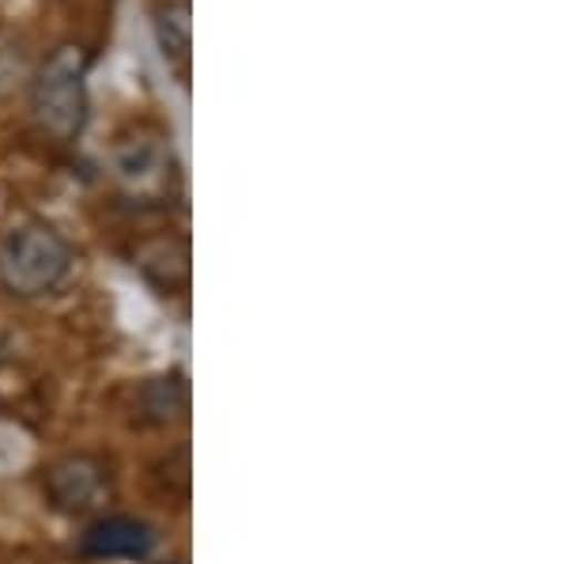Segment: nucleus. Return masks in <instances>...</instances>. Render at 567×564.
Segmentation results:
<instances>
[{
  "label": "nucleus",
  "mask_w": 567,
  "mask_h": 564,
  "mask_svg": "<svg viewBox=\"0 0 567 564\" xmlns=\"http://www.w3.org/2000/svg\"><path fill=\"white\" fill-rule=\"evenodd\" d=\"M72 262L76 254L58 227L20 224L0 239V288L16 299H39L69 277Z\"/></svg>",
  "instance_id": "nucleus-1"
},
{
  "label": "nucleus",
  "mask_w": 567,
  "mask_h": 564,
  "mask_svg": "<svg viewBox=\"0 0 567 564\" xmlns=\"http://www.w3.org/2000/svg\"><path fill=\"white\" fill-rule=\"evenodd\" d=\"M87 65L84 53L58 50L50 61L39 69L31 88V111L34 122L42 125V133H50L53 141H72L80 136L87 122Z\"/></svg>",
  "instance_id": "nucleus-2"
},
{
  "label": "nucleus",
  "mask_w": 567,
  "mask_h": 564,
  "mask_svg": "<svg viewBox=\"0 0 567 564\" xmlns=\"http://www.w3.org/2000/svg\"><path fill=\"white\" fill-rule=\"evenodd\" d=\"M141 402H144V413H148L152 421H175V417L186 413V402H189L186 379L182 376L155 379V383L144 387Z\"/></svg>",
  "instance_id": "nucleus-6"
},
{
  "label": "nucleus",
  "mask_w": 567,
  "mask_h": 564,
  "mask_svg": "<svg viewBox=\"0 0 567 564\" xmlns=\"http://www.w3.org/2000/svg\"><path fill=\"white\" fill-rule=\"evenodd\" d=\"M152 545H155V534L148 523L130 520V515H106V520L87 526L80 550H84L87 557H103V561H114V557L136 561V557H148Z\"/></svg>",
  "instance_id": "nucleus-4"
},
{
  "label": "nucleus",
  "mask_w": 567,
  "mask_h": 564,
  "mask_svg": "<svg viewBox=\"0 0 567 564\" xmlns=\"http://www.w3.org/2000/svg\"><path fill=\"white\" fill-rule=\"evenodd\" d=\"M114 171L136 194H152L163 189L171 178V160L167 148L159 144V136H133L114 152Z\"/></svg>",
  "instance_id": "nucleus-5"
},
{
  "label": "nucleus",
  "mask_w": 567,
  "mask_h": 564,
  "mask_svg": "<svg viewBox=\"0 0 567 564\" xmlns=\"http://www.w3.org/2000/svg\"><path fill=\"white\" fill-rule=\"evenodd\" d=\"M106 489V470L91 454H69L58 459L45 470V496L61 507V512H84L95 504Z\"/></svg>",
  "instance_id": "nucleus-3"
},
{
  "label": "nucleus",
  "mask_w": 567,
  "mask_h": 564,
  "mask_svg": "<svg viewBox=\"0 0 567 564\" xmlns=\"http://www.w3.org/2000/svg\"><path fill=\"white\" fill-rule=\"evenodd\" d=\"M155 31H159V45L163 58L175 61V65H186L189 58V12L186 4H167L155 20Z\"/></svg>",
  "instance_id": "nucleus-7"
}]
</instances>
